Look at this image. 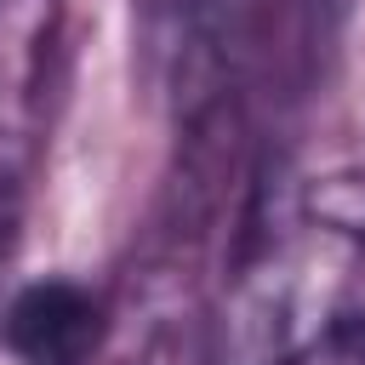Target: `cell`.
I'll return each mask as SVG.
<instances>
[{"mask_svg": "<svg viewBox=\"0 0 365 365\" xmlns=\"http://www.w3.org/2000/svg\"><path fill=\"white\" fill-rule=\"evenodd\" d=\"M285 365H365V319H342L325 336H314L302 354H291Z\"/></svg>", "mask_w": 365, "mask_h": 365, "instance_id": "cell-2", "label": "cell"}, {"mask_svg": "<svg viewBox=\"0 0 365 365\" xmlns=\"http://www.w3.org/2000/svg\"><path fill=\"white\" fill-rule=\"evenodd\" d=\"M17 365H91L103 348V302L74 279H40L6 308Z\"/></svg>", "mask_w": 365, "mask_h": 365, "instance_id": "cell-1", "label": "cell"}]
</instances>
